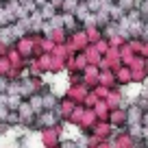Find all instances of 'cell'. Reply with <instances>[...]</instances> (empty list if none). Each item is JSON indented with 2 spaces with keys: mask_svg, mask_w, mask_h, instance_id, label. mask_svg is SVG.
<instances>
[{
  "mask_svg": "<svg viewBox=\"0 0 148 148\" xmlns=\"http://www.w3.org/2000/svg\"><path fill=\"white\" fill-rule=\"evenodd\" d=\"M55 120H57V118H55V113H44V116L42 118H39V122H44V124H55Z\"/></svg>",
  "mask_w": 148,
  "mask_h": 148,
  "instance_id": "cell-1",
  "label": "cell"
},
{
  "mask_svg": "<svg viewBox=\"0 0 148 148\" xmlns=\"http://www.w3.org/2000/svg\"><path fill=\"white\" fill-rule=\"evenodd\" d=\"M87 9L89 11H98L100 9V0H87Z\"/></svg>",
  "mask_w": 148,
  "mask_h": 148,
  "instance_id": "cell-2",
  "label": "cell"
},
{
  "mask_svg": "<svg viewBox=\"0 0 148 148\" xmlns=\"http://www.w3.org/2000/svg\"><path fill=\"white\" fill-rule=\"evenodd\" d=\"M131 5H133L131 0H122V7H124V9H131Z\"/></svg>",
  "mask_w": 148,
  "mask_h": 148,
  "instance_id": "cell-3",
  "label": "cell"
},
{
  "mask_svg": "<svg viewBox=\"0 0 148 148\" xmlns=\"http://www.w3.org/2000/svg\"><path fill=\"white\" fill-rule=\"evenodd\" d=\"M144 124L148 126V113H146V116H144Z\"/></svg>",
  "mask_w": 148,
  "mask_h": 148,
  "instance_id": "cell-4",
  "label": "cell"
}]
</instances>
